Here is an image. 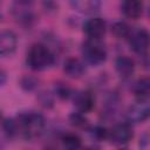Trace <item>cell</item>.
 Segmentation results:
<instances>
[{
    "mask_svg": "<svg viewBox=\"0 0 150 150\" xmlns=\"http://www.w3.org/2000/svg\"><path fill=\"white\" fill-rule=\"evenodd\" d=\"M70 5L79 12L82 13H93L100 8V2L98 1H93V0H84V1H71Z\"/></svg>",
    "mask_w": 150,
    "mask_h": 150,
    "instance_id": "15",
    "label": "cell"
},
{
    "mask_svg": "<svg viewBox=\"0 0 150 150\" xmlns=\"http://www.w3.org/2000/svg\"><path fill=\"white\" fill-rule=\"evenodd\" d=\"M123 14L129 19H138L143 13V2L138 0H128L121 5Z\"/></svg>",
    "mask_w": 150,
    "mask_h": 150,
    "instance_id": "11",
    "label": "cell"
},
{
    "mask_svg": "<svg viewBox=\"0 0 150 150\" xmlns=\"http://www.w3.org/2000/svg\"><path fill=\"white\" fill-rule=\"evenodd\" d=\"M55 90H56L57 96H60L61 98H67L70 95V89L66 84H57L55 87Z\"/></svg>",
    "mask_w": 150,
    "mask_h": 150,
    "instance_id": "19",
    "label": "cell"
},
{
    "mask_svg": "<svg viewBox=\"0 0 150 150\" xmlns=\"http://www.w3.org/2000/svg\"><path fill=\"white\" fill-rule=\"evenodd\" d=\"M16 48V35L12 30L0 32V56L12 54Z\"/></svg>",
    "mask_w": 150,
    "mask_h": 150,
    "instance_id": "8",
    "label": "cell"
},
{
    "mask_svg": "<svg viewBox=\"0 0 150 150\" xmlns=\"http://www.w3.org/2000/svg\"><path fill=\"white\" fill-rule=\"evenodd\" d=\"M29 6H30L29 2H23V1L15 2L13 5V15L15 16V19H18L20 21L28 22L33 18Z\"/></svg>",
    "mask_w": 150,
    "mask_h": 150,
    "instance_id": "13",
    "label": "cell"
},
{
    "mask_svg": "<svg viewBox=\"0 0 150 150\" xmlns=\"http://www.w3.org/2000/svg\"><path fill=\"white\" fill-rule=\"evenodd\" d=\"M74 104L80 112H88L95 105V97L90 91L83 90L75 95Z\"/></svg>",
    "mask_w": 150,
    "mask_h": 150,
    "instance_id": "9",
    "label": "cell"
},
{
    "mask_svg": "<svg viewBox=\"0 0 150 150\" xmlns=\"http://www.w3.org/2000/svg\"><path fill=\"white\" fill-rule=\"evenodd\" d=\"M82 54L88 63L93 66H98L103 63L107 59L105 48L98 43L96 40H88L82 45Z\"/></svg>",
    "mask_w": 150,
    "mask_h": 150,
    "instance_id": "3",
    "label": "cell"
},
{
    "mask_svg": "<svg viewBox=\"0 0 150 150\" xmlns=\"http://www.w3.org/2000/svg\"><path fill=\"white\" fill-rule=\"evenodd\" d=\"M105 29H107V23L102 18H91L83 26V30L89 38V40H96V41L104 35Z\"/></svg>",
    "mask_w": 150,
    "mask_h": 150,
    "instance_id": "6",
    "label": "cell"
},
{
    "mask_svg": "<svg viewBox=\"0 0 150 150\" xmlns=\"http://www.w3.org/2000/svg\"><path fill=\"white\" fill-rule=\"evenodd\" d=\"M87 150H97V149H93V148H89V149H87Z\"/></svg>",
    "mask_w": 150,
    "mask_h": 150,
    "instance_id": "23",
    "label": "cell"
},
{
    "mask_svg": "<svg viewBox=\"0 0 150 150\" xmlns=\"http://www.w3.org/2000/svg\"><path fill=\"white\" fill-rule=\"evenodd\" d=\"M54 54L42 43H34L27 53V64L33 70H43L54 63Z\"/></svg>",
    "mask_w": 150,
    "mask_h": 150,
    "instance_id": "2",
    "label": "cell"
},
{
    "mask_svg": "<svg viewBox=\"0 0 150 150\" xmlns=\"http://www.w3.org/2000/svg\"><path fill=\"white\" fill-rule=\"evenodd\" d=\"M135 95L138 97V101H146L150 94V82L148 77H143L138 80L134 87Z\"/></svg>",
    "mask_w": 150,
    "mask_h": 150,
    "instance_id": "14",
    "label": "cell"
},
{
    "mask_svg": "<svg viewBox=\"0 0 150 150\" xmlns=\"http://www.w3.org/2000/svg\"><path fill=\"white\" fill-rule=\"evenodd\" d=\"M132 137V129L129 124L127 123H120L114 125L110 131H108V137L111 143L114 144H125L129 142Z\"/></svg>",
    "mask_w": 150,
    "mask_h": 150,
    "instance_id": "4",
    "label": "cell"
},
{
    "mask_svg": "<svg viewBox=\"0 0 150 150\" xmlns=\"http://www.w3.org/2000/svg\"><path fill=\"white\" fill-rule=\"evenodd\" d=\"M129 36H130L131 49L139 55L145 54L148 50V47H149V34H148L146 29H144V28L137 29L135 32H131Z\"/></svg>",
    "mask_w": 150,
    "mask_h": 150,
    "instance_id": "5",
    "label": "cell"
},
{
    "mask_svg": "<svg viewBox=\"0 0 150 150\" xmlns=\"http://www.w3.org/2000/svg\"><path fill=\"white\" fill-rule=\"evenodd\" d=\"M63 70L69 77L77 79V77H81L84 74L86 68H84V64L82 63L81 60H79L76 57H68L64 61Z\"/></svg>",
    "mask_w": 150,
    "mask_h": 150,
    "instance_id": "10",
    "label": "cell"
},
{
    "mask_svg": "<svg viewBox=\"0 0 150 150\" xmlns=\"http://www.w3.org/2000/svg\"><path fill=\"white\" fill-rule=\"evenodd\" d=\"M5 80H6V75L0 70V84H1V83H4V82H5Z\"/></svg>",
    "mask_w": 150,
    "mask_h": 150,
    "instance_id": "22",
    "label": "cell"
},
{
    "mask_svg": "<svg viewBox=\"0 0 150 150\" xmlns=\"http://www.w3.org/2000/svg\"><path fill=\"white\" fill-rule=\"evenodd\" d=\"M14 122L16 127V132H20L25 138L29 139L38 137L45 128L43 116L35 111L22 112Z\"/></svg>",
    "mask_w": 150,
    "mask_h": 150,
    "instance_id": "1",
    "label": "cell"
},
{
    "mask_svg": "<svg viewBox=\"0 0 150 150\" xmlns=\"http://www.w3.org/2000/svg\"><path fill=\"white\" fill-rule=\"evenodd\" d=\"M93 136L97 139H104L108 137V131L102 127H96L93 130Z\"/></svg>",
    "mask_w": 150,
    "mask_h": 150,
    "instance_id": "20",
    "label": "cell"
},
{
    "mask_svg": "<svg viewBox=\"0 0 150 150\" xmlns=\"http://www.w3.org/2000/svg\"><path fill=\"white\" fill-rule=\"evenodd\" d=\"M70 122H71L73 125L80 127V128H86L88 125V121L81 114H73V115H70Z\"/></svg>",
    "mask_w": 150,
    "mask_h": 150,
    "instance_id": "18",
    "label": "cell"
},
{
    "mask_svg": "<svg viewBox=\"0 0 150 150\" xmlns=\"http://www.w3.org/2000/svg\"><path fill=\"white\" fill-rule=\"evenodd\" d=\"M115 68L117 70V73L123 76V77H128L130 76L134 70H135V62L131 57L129 56H120L116 59V62H115Z\"/></svg>",
    "mask_w": 150,
    "mask_h": 150,
    "instance_id": "12",
    "label": "cell"
},
{
    "mask_svg": "<svg viewBox=\"0 0 150 150\" xmlns=\"http://www.w3.org/2000/svg\"><path fill=\"white\" fill-rule=\"evenodd\" d=\"M82 142L81 138L75 134H67L62 138V149L63 150H81Z\"/></svg>",
    "mask_w": 150,
    "mask_h": 150,
    "instance_id": "16",
    "label": "cell"
},
{
    "mask_svg": "<svg viewBox=\"0 0 150 150\" xmlns=\"http://www.w3.org/2000/svg\"><path fill=\"white\" fill-rule=\"evenodd\" d=\"M150 112V108L146 101H138L137 103L132 104L127 111V118L129 122L139 123L148 118Z\"/></svg>",
    "mask_w": 150,
    "mask_h": 150,
    "instance_id": "7",
    "label": "cell"
},
{
    "mask_svg": "<svg viewBox=\"0 0 150 150\" xmlns=\"http://www.w3.org/2000/svg\"><path fill=\"white\" fill-rule=\"evenodd\" d=\"M111 30H112V33H114L117 38H120V39L129 38V35H130V33H131L129 26H128L127 23H124V22H115V23L112 25Z\"/></svg>",
    "mask_w": 150,
    "mask_h": 150,
    "instance_id": "17",
    "label": "cell"
},
{
    "mask_svg": "<svg viewBox=\"0 0 150 150\" xmlns=\"http://www.w3.org/2000/svg\"><path fill=\"white\" fill-rule=\"evenodd\" d=\"M25 84H27L26 89L30 90V89H33V88L35 87L36 83H35V80H34V79H32V77H25V79L22 80V87H23Z\"/></svg>",
    "mask_w": 150,
    "mask_h": 150,
    "instance_id": "21",
    "label": "cell"
}]
</instances>
